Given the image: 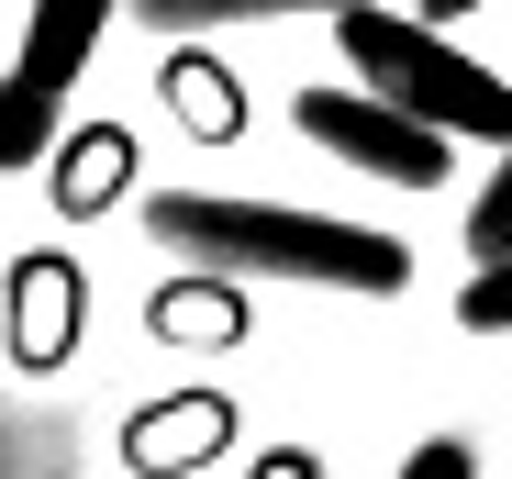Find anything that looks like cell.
Listing matches in <instances>:
<instances>
[{
    "instance_id": "obj_3",
    "label": "cell",
    "mask_w": 512,
    "mask_h": 479,
    "mask_svg": "<svg viewBox=\"0 0 512 479\" xmlns=\"http://www.w3.org/2000/svg\"><path fill=\"white\" fill-rule=\"evenodd\" d=\"M112 23V0H34L23 12V45L0 67V179L45 168V145L67 134V101L90 78V45Z\"/></svg>"
},
{
    "instance_id": "obj_14",
    "label": "cell",
    "mask_w": 512,
    "mask_h": 479,
    "mask_svg": "<svg viewBox=\"0 0 512 479\" xmlns=\"http://www.w3.org/2000/svg\"><path fill=\"white\" fill-rule=\"evenodd\" d=\"M245 479H323L312 446H268V457H245Z\"/></svg>"
},
{
    "instance_id": "obj_6",
    "label": "cell",
    "mask_w": 512,
    "mask_h": 479,
    "mask_svg": "<svg viewBox=\"0 0 512 479\" xmlns=\"http://www.w3.org/2000/svg\"><path fill=\"white\" fill-rule=\"evenodd\" d=\"M123 479H190L212 457H234V390H167V402L123 413Z\"/></svg>"
},
{
    "instance_id": "obj_5",
    "label": "cell",
    "mask_w": 512,
    "mask_h": 479,
    "mask_svg": "<svg viewBox=\"0 0 512 479\" xmlns=\"http://www.w3.org/2000/svg\"><path fill=\"white\" fill-rule=\"evenodd\" d=\"M78 335H90V268L67 246H34V257L0 268V357L23 379H56L78 357Z\"/></svg>"
},
{
    "instance_id": "obj_15",
    "label": "cell",
    "mask_w": 512,
    "mask_h": 479,
    "mask_svg": "<svg viewBox=\"0 0 512 479\" xmlns=\"http://www.w3.org/2000/svg\"><path fill=\"white\" fill-rule=\"evenodd\" d=\"M457 12H479V0H412V23H435V34H446Z\"/></svg>"
},
{
    "instance_id": "obj_4",
    "label": "cell",
    "mask_w": 512,
    "mask_h": 479,
    "mask_svg": "<svg viewBox=\"0 0 512 479\" xmlns=\"http://www.w3.org/2000/svg\"><path fill=\"white\" fill-rule=\"evenodd\" d=\"M290 123L334 156V168H357V179H379V190H446V168H457L446 134H423L412 112H390V101H368V90H301Z\"/></svg>"
},
{
    "instance_id": "obj_12",
    "label": "cell",
    "mask_w": 512,
    "mask_h": 479,
    "mask_svg": "<svg viewBox=\"0 0 512 479\" xmlns=\"http://www.w3.org/2000/svg\"><path fill=\"white\" fill-rule=\"evenodd\" d=\"M457 324H468V335H512V257H501V268H468Z\"/></svg>"
},
{
    "instance_id": "obj_8",
    "label": "cell",
    "mask_w": 512,
    "mask_h": 479,
    "mask_svg": "<svg viewBox=\"0 0 512 479\" xmlns=\"http://www.w3.org/2000/svg\"><path fill=\"white\" fill-rule=\"evenodd\" d=\"M145 335H156V346H245V279L179 268V279L145 301Z\"/></svg>"
},
{
    "instance_id": "obj_1",
    "label": "cell",
    "mask_w": 512,
    "mask_h": 479,
    "mask_svg": "<svg viewBox=\"0 0 512 479\" xmlns=\"http://www.w3.org/2000/svg\"><path fill=\"white\" fill-rule=\"evenodd\" d=\"M145 234L179 268H223V279H312V290H401L412 246L379 223H334L301 201H245V190H145L134 201Z\"/></svg>"
},
{
    "instance_id": "obj_11",
    "label": "cell",
    "mask_w": 512,
    "mask_h": 479,
    "mask_svg": "<svg viewBox=\"0 0 512 479\" xmlns=\"http://www.w3.org/2000/svg\"><path fill=\"white\" fill-rule=\"evenodd\" d=\"M468 257L479 268H501L512 257V145H501V168L479 179V201H468Z\"/></svg>"
},
{
    "instance_id": "obj_10",
    "label": "cell",
    "mask_w": 512,
    "mask_h": 479,
    "mask_svg": "<svg viewBox=\"0 0 512 479\" xmlns=\"http://www.w3.org/2000/svg\"><path fill=\"white\" fill-rule=\"evenodd\" d=\"M290 12H357V0H134V23L145 34H167V45H201V34H223V23H290Z\"/></svg>"
},
{
    "instance_id": "obj_13",
    "label": "cell",
    "mask_w": 512,
    "mask_h": 479,
    "mask_svg": "<svg viewBox=\"0 0 512 479\" xmlns=\"http://www.w3.org/2000/svg\"><path fill=\"white\" fill-rule=\"evenodd\" d=\"M390 479H479V446H468V435H423Z\"/></svg>"
},
{
    "instance_id": "obj_7",
    "label": "cell",
    "mask_w": 512,
    "mask_h": 479,
    "mask_svg": "<svg viewBox=\"0 0 512 479\" xmlns=\"http://www.w3.org/2000/svg\"><path fill=\"white\" fill-rule=\"evenodd\" d=\"M45 201H56V223H101L112 201H134V134L123 123H67L45 145Z\"/></svg>"
},
{
    "instance_id": "obj_2",
    "label": "cell",
    "mask_w": 512,
    "mask_h": 479,
    "mask_svg": "<svg viewBox=\"0 0 512 479\" xmlns=\"http://www.w3.org/2000/svg\"><path fill=\"white\" fill-rule=\"evenodd\" d=\"M334 45H346L357 90L390 101V112H412L423 134H446V145H512V90L479 56H457L435 23L390 12V0H357V12H334Z\"/></svg>"
},
{
    "instance_id": "obj_9",
    "label": "cell",
    "mask_w": 512,
    "mask_h": 479,
    "mask_svg": "<svg viewBox=\"0 0 512 479\" xmlns=\"http://www.w3.org/2000/svg\"><path fill=\"white\" fill-rule=\"evenodd\" d=\"M156 101L179 112V134H201V145H234L245 134V90H234V67L212 45H167L156 56Z\"/></svg>"
}]
</instances>
